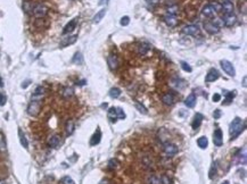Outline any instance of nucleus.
<instances>
[{
	"instance_id": "f257e3e1",
	"label": "nucleus",
	"mask_w": 247,
	"mask_h": 184,
	"mask_svg": "<svg viewBox=\"0 0 247 184\" xmlns=\"http://www.w3.org/2000/svg\"><path fill=\"white\" fill-rule=\"evenodd\" d=\"M246 127V123L243 118L240 117H236L233 121L230 124V128H229V133H230V140H235L236 138L238 137L239 134L243 132Z\"/></svg>"
},
{
	"instance_id": "f03ea898",
	"label": "nucleus",
	"mask_w": 247,
	"mask_h": 184,
	"mask_svg": "<svg viewBox=\"0 0 247 184\" xmlns=\"http://www.w3.org/2000/svg\"><path fill=\"white\" fill-rule=\"evenodd\" d=\"M107 116L112 122H115L116 119H124L125 118V113L123 111L122 108L112 107V108L108 109Z\"/></svg>"
},
{
	"instance_id": "7ed1b4c3",
	"label": "nucleus",
	"mask_w": 247,
	"mask_h": 184,
	"mask_svg": "<svg viewBox=\"0 0 247 184\" xmlns=\"http://www.w3.org/2000/svg\"><path fill=\"white\" fill-rule=\"evenodd\" d=\"M41 110V101L31 100L30 105L27 106V114L31 116H36Z\"/></svg>"
},
{
	"instance_id": "20e7f679",
	"label": "nucleus",
	"mask_w": 247,
	"mask_h": 184,
	"mask_svg": "<svg viewBox=\"0 0 247 184\" xmlns=\"http://www.w3.org/2000/svg\"><path fill=\"white\" fill-rule=\"evenodd\" d=\"M32 13L36 18H42L47 15L48 8L45 6V5H42V3H38V5H34V6H33Z\"/></svg>"
},
{
	"instance_id": "39448f33",
	"label": "nucleus",
	"mask_w": 247,
	"mask_h": 184,
	"mask_svg": "<svg viewBox=\"0 0 247 184\" xmlns=\"http://www.w3.org/2000/svg\"><path fill=\"white\" fill-rule=\"evenodd\" d=\"M220 64H221V67H222V69H223V71L226 72V73L229 75V76H235V75H236L235 67H233V65H232L229 60H226V59L221 60Z\"/></svg>"
},
{
	"instance_id": "423d86ee",
	"label": "nucleus",
	"mask_w": 247,
	"mask_h": 184,
	"mask_svg": "<svg viewBox=\"0 0 247 184\" xmlns=\"http://www.w3.org/2000/svg\"><path fill=\"white\" fill-rule=\"evenodd\" d=\"M199 27L197 25H194V24H190V25H187L182 29V33L183 34H187V35H197L199 34Z\"/></svg>"
},
{
	"instance_id": "0eeeda50",
	"label": "nucleus",
	"mask_w": 247,
	"mask_h": 184,
	"mask_svg": "<svg viewBox=\"0 0 247 184\" xmlns=\"http://www.w3.org/2000/svg\"><path fill=\"white\" fill-rule=\"evenodd\" d=\"M163 150L165 152V154L169 156V157H172V156L178 154V147L176 144H173V143H165L163 147Z\"/></svg>"
},
{
	"instance_id": "6e6552de",
	"label": "nucleus",
	"mask_w": 247,
	"mask_h": 184,
	"mask_svg": "<svg viewBox=\"0 0 247 184\" xmlns=\"http://www.w3.org/2000/svg\"><path fill=\"white\" fill-rule=\"evenodd\" d=\"M213 142L216 147H221L223 144V133L221 128H216L213 133Z\"/></svg>"
},
{
	"instance_id": "1a4fd4ad",
	"label": "nucleus",
	"mask_w": 247,
	"mask_h": 184,
	"mask_svg": "<svg viewBox=\"0 0 247 184\" xmlns=\"http://www.w3.org/2000/svg\"><path fill=\"white\" fill-rule=\"evenodd\" d=\"M221 10L224 13V15H232L233 10H235L233 3L231 1H223L221 3Z\"/></svg>"
},
{
	"instance_id": "9d476101",
	"label": "nucleus",
	"mask_w": 247,
	"mask_h": 184,
	"mask_svg": "<svg viewBox=\"0 0 247 184\" xmlns=\"http://www.w3.org/2000/svg\"><path fill=\"white\" fill-rule=\"evenodd\" d=\"M107 64H108V67L110 68V71H116L117 67H119V58H117V56L110 54L107 57Z\"/></svg>"
},
{
	"instance_id": "9b49d317",
	"label": "nucleus",
	"mask_w": 247,
	"mask_h": 184,
	"mask_svg": "<svg viewBox=\"0 0 247 184\" xmlns=\"http://www.w3.org/2000/svg\"><path fill=\"white\" fill-rule=\"evenodd\" d=\"M60 143H62V140H60L59 135H57V134L51 135L48 140V146L51 147V148H58L60 146Z\"/></svg>"
},
{
	"instance_id": "f8f14e48",
	"label": "nucleus",
	"mask_w": 247,
	"mask_h": 184,
	"mask_svg": "<svg viewBox=\"0 0 247 184\" xmlns=\"http://www.w3.org/2000/svg\"><path fill=\"white\" fill-rule=\"evenodd\" d=\"M77 40V35H70V36H66V38H64L60 41L59 46L62 48H65V47H69V46L73 45V43H75Z\"/></svg>"
},
{
	"instance_id": "ddd939ff",
	"label": "nucleus",
	"mask_w": 247,
	"mask_h": 184,
	"mask_svg": "<svg viewBox=\"0 0 247 184\" xmlns=\"http://www.w3.org/2000/svg\"><path fill=\"white\" fill-rule=\"evenodd\" d=\"M204 29H205L206 32L210 33V34H217V33L220 32V29L217 26H215L212 22H206V23H204Z\"/></svg>"
},
{
	"instance_id": "4468645a",
	"label": "nucleus",
	"mask_w": 247,
	"mask_h": 184,
	"mask_svg": "<svg viewBox=\"0 0 247 184\" xmlns=\"http://www.w3.org/2000/svg\"><path fill=\"white\" fill-rule=\"evenodd\" d=\"M76 23H77V18H73L72 21H70L69 23L66 24L65 27H64V30H63V34H69V33L73 32L76 26Z\"/></svg>"
},
{
	"instance_id": "2eb2a0df",
	"label": "nucleus",
	"mask_w": 247,
	"mask_h": 184,
	"mask_svg": "<svg viewBox=\"0 0 247 184\" xmlns=\"http://www.w3.org/2000/svg\"><path fill=\"white\" fill-rule=\"evenodd\" d=\"M219 72L216 71L215 68H212L209 71V73L206 74V77H205V82H214V81H216L217 78H219Z\"/></svg>"
},
{
	"instance_id": "dca6fc26",
	"label": "nucleus",
	"mask_w": 247,
	"mask_h": 184,
	"mask_svg": "<svg viewBox=\"0 0 247 184\" xmlns=\"http://www.w3.org/2000/svg\"><path fill=\"white\" fill-rule=\"evenodd\" d=\"M171 85L176 90H182L186 88L187 83L183 80H181V78H172L171 80Z\"/></svg>"
},
{
	"instance_id": "f3484780",
	"label": "nucleus",
	"mask_w": 247,
	"mask_h": 184,
	"mask_svg": "<svg viewBox=\"0 0 247 184\" xmlns=\"http://www.w3.org/2000/svg\"><path fill=\"white\" fill-rule=\"evenodd\" d=\"M202 14L205 16V17H213V16L215 15V10H214V8L212 7L211 3H209V5H205V6L203 7Z\"/></svg>"
},
{
	"instance_id": "a211bd4d",
	"label": "nucleus",
	"mask_w": 247,
	"mask_h": 184,
	"mask_svg": "<svg viewBox=\"0 0 247 184\" xmlns=\"http://www.w3.org/2000/svg\"><path fill=\"white\" fill-rule=\"evenodd\" d=\"M164 22H165V24H166L167 26L170 27H174L178 25V19H177L176 16H172V15H165L164 16Z\"/></svg>"
},
{
	"instance_id": "6ab92c4d",
	"label": "nucleus",
	"mask_w": 247,
	"mask_h": 184,
	"mask_svg": "<svg viewBox=\"0 0 247 184\" xmlns=\"http://www.w3.org/2000/svg\"><path fill=\"white\" fill-rule=\"evenodd\" d=\"M222 21H223V24L226 26L230 27L232 25H235L236 22H237V17H236L233 14L232 15H224V17L222 18Z\"/></svg>"
},
{
	"instance_id": "aec40b11",
	"label": "nucleus",
	"mask_w": 247,
	"mask_h": 184,
	"mask_svg": "<svg viewBox=\"0 0 247 184\" xmlns=\"http://www.w3.org/2000/svg\"><path fill=\"white\" fill-rule=\"evenodd\" d=\"M203 119H204V116L202 115V114L197 113L196 115H195V117H194V121L193 123H191V126H193L194 130H196V128H198L200 126V124H202Z\"/></svg>"
},
{
	"instance_id": "412c9836",
	"label": "nucleus",
	"mask_w": 247,
	"mask_h": 184,
	"mask_svg": "<svg viewBox=\"0 0 247 184\" xmlns=\"http://www.w3.org/2000/svg\"><path fill=\"white\" fill-rule=\"evenodd\" d=\"M185 105L188 108H194L196 106V95L195 93H190L185 100Z\"/></svg>"
},
{
	"instance_id": "4be33fe9",
	"label": "nucleus",
	"mask_w": 247,
	"mask_h": 184,
	"mask_svg": "<svg viewBox=\"0 0 247 184\" xmlns=\"http://www.w3.org/2000/svg\"><path fill=\"white\" fill-rule=\"evenodd\" d=\"M101 140V132L99 128H97V131L95 132V134L93 135L91 140H90V146H96V144H98L100 142Z\"/></svg>"
},
{
	"instance_id": "5701e85b",
	"label": "nucleus",
	"mask_w": 247,
	"mask_h": 184,
	"mask_svg": "<svg viewBox=\"0 0 247 184\" xmlns=\"http://www.w3.org/2000/svg\"><path fill=\"white\" fill-rule=\"evenodd\" d=\"M162 101H163L165 105H167V106H171V105L174 104V95H173V93H166V95H164L163 98H162Z\"/></svg>"
},
{
	"instance_id": "b1692460",
	"label": "nucleus",
	"mask_w": 247,
	"mask_h": 184,
	"mask_svg": "<svg viewBox=\"0 0 247 184\" xmlns=\"http://www.w3.org/2000/svg\"><path fill=\"white\" fill-rule=\"evenodd\" d=\"M60 93H62V95L65 99H69V98H71V97H73V95H74V89L71 88V86H66V88H64V89L62 90Z\"/></svg>"
},
{
	"instance_id": "393cba45",
	"label": "nucleus",
	"mask_w": 247,
	"mask_h": 184,
	"mask_svg": "<svg viewBox=\"0 0 247 184\" xmlns=\"http://www.w3.org/2000/svg\"><path fill=\"white\" fill-rule=\"evenodd\" d=\"M18 137H20V142H21L22 146H23L25 149L29 148V142H27L26 138H25V134H24V132L21 130V128H18Z\"/></svg>"
},
{
	"instance_id": "a878e982",
	"label": "nucleus",
	"mask_w": 247,
	"mask_h": 184,
	"mask_svg": "<svg viewBox=\"0 0 247 184\" xmlns=\"http://www.w3.org/2000/svg\"><path fill=\"white\" fill-rule=\"evenodd\" d=\"M105 15H106V9H105V8L100 9V10H99V12L97 13L95 16H93V23H99V22H100L101 19L105 17Z\"/></svg>"
},
{
	"instance_id": "bb28decb",
	"label": "nucleus",
	"mask_w": 247,
	"mask_h": 184,
	"mask_svg": "<svg viewBox=\"0 0 247 184\" xmlns=\"http://www.w3.org/2000/svg\"><path fill=\"white\" fill-rule=\"evenodd\" d=\"M223 95H224V97H226V99H224V102H223V104H224V105H229L230 102L232 101V99L235 98L236 93H235V91H233V92H230V91H227V90H224V91H223Z\"/></svg>"
},
{
	"instance_id": "cd10ccee",
	"label": "nucleus",
	"mask_w": 247,
	"mask_h": 184,
	"mask_svg": "<svg viewBox=\"0 0 247 184\" xmlns=\"http://www.w3.org/2000/svg\"><path fill=\"white\" fill-rule=\"evenodd\" d=\"M65 128H66V134H67V135H72V134H73V132H74V128H75L74 122H73L72 119L67 121V122H66Z\"/></svg>"
},
{
	"instance_id": "c85d7f7f",
	"label": "nucleus",
	"mask_w": 247,
	"mask_h": 184,
	"mask_svg": "<svg viewBox=\"0 0 247 184\" xmlns=\"http://www.w3.org/2000/svg\"><path fill=\"white\" fill-rule=\"evenodd\" d=\"M149 49H150V46L149 45H147V43H141V45H139V47H138V52H139V55H141V56H145V55L149 51Z\"/></svg>"
},
{
	"instance_id": "c756f323",
	"label": "nucleus",
	"mask_w": 247,
	"mask_h": 184,
	"mask_svg": "<svg viewBox=\"0 0 247 184\" xmlns=\"http://www.w3.org/2000/svg\"><path fill=\"white\" fill-rule=\"evenodd\" d=\"M197 144L200 149H206L209 146V140L206 137H200L199 139L197 140Z\"/></svg>"
},
{
	"instance_id": "7c9ffc66",
	"label": "nucleus",
	"mask_w": 247,
	"mask_h": 184,
	"mask_svg": "<svg viewBox=\"0 0 247 184\" xmlns=\"http://www.w3.org/2000/svg\"><path fill=\"white\" fill-rule=\"evenodd\" d=\"M72 62H74L76 65H82L83 64V56L81 55V52H75V55L72 58Z\"/></svg>"
},
{
	"instance_id": "2f4dec72",
	"label": "nucleus",
	"mask_w": 247,
	"mask_h": 184,
	"mask_svg": "<svg viewBox=\"0 0 247 184\" xmlns=\"http://www.w3.org/2000/svg\"><path fill=\"white\" fill-rule=\"evenodd\" d=\"M167 12V15H172V16H176L177 14L179 13V7L177 5H172V6H169L166 9Z\"/></svg>"
},
{
	"instance_id": "473e14b6",
	"label": "nucleus",
	"mask_w": 247,
	"mask_h": 184,
	"mask_svg": "<svg viewBox=\"0 0 247 184\" xmlns=\"http://www.w3.org/2000/svg\"><path fill=\"white\" fill-rule=\"evenodd\" d=\"M120 95H121V90L119 89V88H112V89L109 90V97L113 99H116L119 98Z\"/></svg>"
},
{
	"instance_id": "72a5a7b5",
	"label": "nucleus",
	"mask_w": 247,
	"mask_h": 184,
	"mask_svg": "<svg viewBox=\"0 0 247 184\" xmlns=\"http://www.w3.org/2000/svg\"><path fill=\"white\" fill-rule=\"evenodd\" d=\"M216 172H217V167H216V163H213L212 164V166H211V169H210V172H209V177L211 178H213L215 176V174H216Z\"/></svg>"
},
{
	"instance_id": "f704fd0d",
	"label": "nucleus",
	"mask_w": 247,
	"mask_h": 184,
	"mask_svg": "<svg viewBox=\"0 0 247 184\" xmlns=\"http://www.w3.org/2000/svg\"><path fill=\"white\" fill-rule=\"evenodd\" d=\"M134 106H136V108H137V109L139 110L140 113L145 114V115H146V114L148 113V111H147V108L145 107L143 105L140 104V102H138V101H136V102H134Z\"/></svg>"
},
{
	"instance_id": "c9c22d12",
	"label": "nucleus",
	"mask_w": 247,
	"mask_h": 184,
	"mask_svg": "<svg viewBox=\"0 0 247 184\" xmlns=\"http://www.w3.org/2000/svg\"><path fill=\"white\" fill-rule=\"evenodd\" d=\"M117 165H119V161L116 160V159H110V160L108 161V169L113 170V169H115L116 167H117Z\"/></svg>"
},
{
	"instance_id": "e433bc0d",
	"label": "nucleus",
	"mask_w": 247,
	"mask_h": 184,
	"mask_svg": "<svg viewBox=\"0 0 247 184\" xmlns=\"http://www.w3.org/2000/svg\"><path fill=\"white\" fill-rule=\"evenodd\" d=\"M23 9L25 10L26 13H30L32 12L33 9V5L31 3H29V1H25V3H23Z\"/></svg>"
},
{
	"instance_id": "4c0bfd02",
	"label": "nucleus",
	"mask_w": 247,
	"mask_h": 184,
	"mask_svg": "<svg viewBox=\"0 0 247 184\" xmlns=\"http://www.w3.org/2000/svg\"><path fill=\"white\" fill-rule=\"evenodd\" d=\"M181 67H182V69L185 72H188V73H191L193 72V68H191V66L188 64V62H181Z\"/></svg>"
},
{
	"instance_id": "58836bf2",
	"label": "nucleus",
	"mask_w": 247,
	"mask_h": 184,
	"mask_svg": "<svg viewBox=\"0 0 247 184\" xmlns=\"http://www.w3.org/2000/svg\"><path fill=\"white\" fill-rule=\"evenodd\" d=\"M45 88L43 86H36L34 92H33V95H45Z\"/></svg>"
},
{
	"instance_id": "ea45409f",
	"label": "nucleus",
	"mask_w": 247,
	"mask_h": 184,
	"mask_svg": "<svg viewBox=\"0 0 247 184\" xmlns=\"http://www.w3.org/2000/svg\"><path fill=\"white\" fill-rule=\"evenodd\" d=\"M212 23L214 24L215 26H217L219 29H221V27L223 26V21H222V18H214V21L212 22Z\"/></svg>"
},
{
	"instance_id": "a19ab883",
	"label": "nucleus",
	"mask_w": 247,
	"mask_h": 184,
	"mask_svg": "<svg viewBox=\"0 0 247 184\" xmlns=\"http://www.w3.org/2000/svg\"><path fill=\"white\" fill-rule=\"evenodd\" d=\"M62 184H75L74 183V181H73V180H72L71 177H70V176H64V177L62 178Z\"/></svg>"
},
{
	"instance_id": "79ce46f5",
	"label": "nucleus",
	"mask_w": 247,
	"mask_h": 184,
	"mask_svg": "<svg viewBox=\"0 0 247 184\" xmlns=\"http://www.w3.org/2000/svg\"><path fill=\"white\" fill-rule=\"evenodd\" d=\"M7 102V97L5 92H0V106H5Z\"/></svg>"
},
{
	"instance_id": "37998d69",
	"label": "nucleus",
	"mask_w": 247,
	"mask_h": 184,
	"mask_svg": "<svg viewBox=\"0 0 247 184\" xmlns=\"http://www.w3.org/2000/svg\"><path fill=\"white\" fill-rule=\"evenodd\" d=\"M160 183H161L160 178L156 177L155 175H152L150 176V178L148 180V184H160Z\"/></svg>"
},
{
	"instance_id": "c03bdc74",
	"label": "nucleus",
	"mask_w": 247,
	"mask_h": 184,
	"mask_svg": "<svg viewBox=\"0 0 247 184\" xmlns=\"http://www.w3.org/2000/svg\"><path fill=\"white\" fill-rule=\"evenodd\" d=\"M129 23H130V18H129L128 16L122 17L121 18V21H120V24H121L122 26H126V25H129Z\"/></svg>"
},
{
	"instance_id": "a18cd8bd",
	"label": "nucleus",
	"mask_w": 247,
	"mask_h": 184,
	"mask_svg": "<svg viewBox=\"0 0 247 184\" xmlns=\"http://www.w3.org/2000/svg\"><path fill=\"white\" fill-rule=\"evenodd\" d=\"M161 183L162 184H171V180L169 178V176L167 175H162V177H161Z\"/></svg>"
},
{
	"instance_id": "49530a36",
	"label": "nucleus",
	"mask_w": 247,
	"mask_h": 184,
	"mask_svg": "<svg viewBox=\"0 0 247 184\" xmlns=\"http://www.w3.org/2000/svg\"><path fill=\"white\" fill-rule=\"evenodd\" d=\"M212 5V7L214 8V10H215V13H219V12H221V5L220 3H211Z\"/></svg>"
},
{
	"instance_id": "de8ad7c7",
	"label": "nucleus",
	"mask_w": 247,
	"mask_h": 184,
	"mask_svg": "<svg viewBox=\"0 0 247 184\" xmlns=\"http://www.w3.org/2000/svg\"><path fill=\"white\" fill-rule=\"evenodd\" d=\"M221 115H222V113H221L220 109H215L214 113H213V117H214L215 119H219V118H220Z\"/></svg>"
},
{
	"instance_id": "09e8293b",
	"label": "nucleus",
	"mask_w": 247,
	"mask_h": 184,
	"mask_svg": "<svg viewBox=\"0 0 247 184\" xmlns=\"http://www.w3.org/2000/svg\"><path fill=\"white\" fill-rule=\"evenodd\" d=\"M212 100L214 101V102H219V101L221 100V95H219V93H214L213 97H212Z\"/></svg>"
},
{
	"instance_id": "8fccbe9b",
	"label": "nucleus",
	"mask_w": 247,
	"mask_h": 184,
	"mask_svg": "<svg viewBox=\"0 0 247 184\" xmlns=\"http://www.w3.org/2000/svg\"><path fill=\"white\" fill-rule=\"evenodd\" d=\"M146 1H147V3H148L149 6H152V7L156 6V5L160 3V0H146Z\"/></svg>"
},
{
	"instance_id": "3c124183",
	"label": "nucleus",
	"mask_w": 247,
	"mask_h": 184,
	"mask_svg": "<svg viewBox=\"0 0 247 184\" xmlns=\"http://www.w3.org/2000/svg\"><path fill=\"white\" fill-rule=\"evenodd\" d=\"M31 84V80H26V81H24L23 82V84H22V88L23 89H25V88H27V86L30 85Z\"/></svg>"
},
{
	"instance_id": "603ef678",
	"label": "nucleus",
	"mask_w": 247,
	"mask_h": 184,
	"mask_svg": "<svg viewBox=\"0 0 247 184\" xmlns=\"http://www.w3.org/2000/svg\"><path fill=\"white\" fill-rule=\"evenodd\" d=\"M6 149V146H5V142L3 141V139H0V151H3Z\"/></svg>"
},
{
	"instance_id": "864d4df0",
	"label": "nucleus",
	"mask_w": 247,
	"mask_h": 184,
	"mask_svg": "<svg viewBox=\"0 0 247 184\" xmlns=\"http://www.w3.org/2000/svg\"><path fill=\"white\" fill-rule=\"evenodd\" d=\"M86 83H87V81L83 80V81H80V82H79V83H76V84H79V85H84Z\"/></svg>"
},
{
	"instance_id": "5fc2aeb1",
	"label": "nucleus",
	"mask_w": 247,
	"mask_h": 184,
	"mask_svg": "<svg viewBox=\"0 0 247 184\" xmlns=\"http://www.w3.org/2000/svg\"><path fill=\"white\" fill-rule=\"evenodd\" d=\"M99 184H109V182H108L107 180H103V181H100Z\"/></svg>"
},
{
	"instance_id": "6e6d98bb",
	"label": "nucleus",
	"mask_w": 247,
	"mask_h": 184,
	"mask_svg": "<svg viewBox=\"0 0 247 184\" xmlns=\"http://www.w3.org/2000/svg\"><path fill=\"white\" fill-rule=\"evenodd\" d=\"M3 81L1 78V76H0V88H3Z\"/></svg>"
},
{
	"instance_id": "4d7b16f0",
	"label": "nucleus",
	"mask_w": 247,
	"mask_h": 184,
	"mask_svg": "<svg viewBox=\"0 0 247 184\" xmlns=\"http://www.w3.org/2000/svg\"><path fill=\"white\" fill-rule=\"evenodd\" d=\"M243 85L246 86V77H244V81H243Z\"/></svg>"
},
{
	"instance_id": "13d9d810",
	"label": "nucleus",
	"mask_w": 247,
	"mask_h": 184,
	"mask_svg": "<svg viewBox=\"0 0 247 184\" xmlns=\"http://www.w3.org/2000/svg\"><path fill=\"white\" fill-rule=\"evenodd\" d=\"M222 184H230V183H229V182H228V181H224V182H223V183H222Z\"/></svg>"
},
{
	"instance_id": "bf43d9fd",
	"label": "nucleus",
	"mask_w": 247,
	"mask_h": 184,
	"mask_svg": "<svg viewBox=\"0 0 247 184\" xmlns=\"http://www.w3.org/2000/svg\"><path fill=\"white\" fill-rule=\"evenodd\" d=\"M0 184H6V182H5V181H0Z\"/></svg>"
},
{
	"instance_id": "052dcab7",
	"label": "nucleus",
	"mask_w": 247,
	"mask_h": 184,
	"mask_svg": "<svg viewBox=\"0 0 247 184\" xmlns=\"http://www.w3.org/2000/svg\"><path fill=\"white\" fill-rule=\"evenodd\" d=\"M224 1H231V0H224Z\"/></svg>"
}]
</instances>
